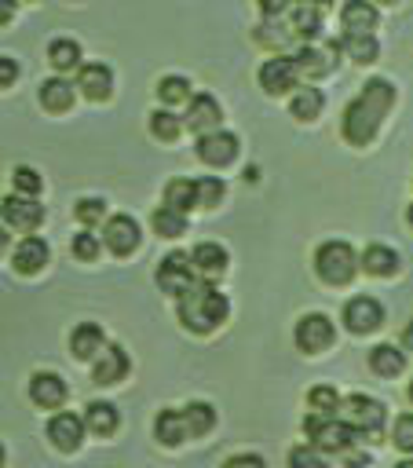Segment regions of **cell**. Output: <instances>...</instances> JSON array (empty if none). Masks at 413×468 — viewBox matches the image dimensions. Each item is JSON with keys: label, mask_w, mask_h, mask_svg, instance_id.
<instances>
[{"label": "cell", "mask_w": 413, "mask_h": 468, "mask_svg": "<svg viewBox=\"0 0 413 468\" xmlns=\"http://www.w3.org/2000/svg\"><path fill=\"white\" fill-rule=\"evenodd\" d=\"M395 102V84L384 80V77H369L362 84V91L344 106V117H340V132L351 146H369L380 132V121L387 117Z\"/></svg>", "instance_id": "1"}, {"label": "cell", "mask_w": 413, "mask_h": 468, "mask_svg": "<svg viewBox=\"0 0 413 468\" xmlns=\"http://www.w3.org/2000/svg\"><path fill=\"white\" fill-rule=\"evenodd\" d=\"M175 311H179L183 329H190V333H212V329H219L227 322L230 303H227V296L212 282H194L179 296V307Z\"/></svg>", "instance_id": "2"}, {"label": "cell", "mask_w": 413, "mask_h": 468, "mask_svg": "<svg viewBox=\"0 0 413 468\" xmlns=\"http://www.w3.org/2000/svg\"><path fill=\"white\" fill-rule=\"evenodd\" d=\"M303 431L322 453H340V457L347 450H355V442L362 439V431L351 420H336V417H325V413H314V410L303 417Z\"/></svg>", "instance_id": "3"}, {"label": "cell", "mask_w": 413, "mask_h": 468, "mask_svg": "<svg viewBox=\"0 0 413 468\" xmlns=\"http://www.w3.org/2000/svg\"><path fill=\"white\" fill-rule=\"evenodd\" d=\"M362 267V256H355V249L344 238H329L314 249V271L325 285H347Z\"/></svg>", "instance_id": "4"}, {"label": "cell", "mask_w": 413, "mask_h": 468, "mask_svg": "<svg viewBox=\"0 0 413 468\" xmlns=\"http://www.w3.org/2000/svg\"><path fill=\"white\" fill-rule=\"evenodd\" d=\"M194 274H197V267H194V256L190 252H168L157 263V271H154L157 289L168 292V296H183L194 285Z\"/></svg>", "instance_id": "5"}, {"label": "cell", "mask_w": 413, "mask_h": 468, "mask_svg": "<svg viewBox=\"0 0 413 468\" xmlns=\"http://www.w3.org/2000/svg\"><path fill=\"white\" fill-rule=\"evenodd\" d=\"M292 340H296V347H300L303 355H322V351L336 340V325H333V318H329V314L311 311V314H303V318L296 322Z\"/></svg>", "instance_id": "6"}, {"label": "cell", "mask_w": 413, "mask_h": 468, "mask_svg": "<svg viewBox=\"0 0 413 468\" xmlns=\"http://www.w3.org/2000/svg\"><path fill=\"white\" fill-rule=\"evenodd\" d=\"M344 420H351L362 435H376V431L384 428L387 413H384V402H380V399L355 391V395L344 399Z\"/></svg>", "instance_id": "7"}, {"label": "cell", "mask_w": 413, "mask_h": 468, "mask_svg": "<svg viewBox=\"0 0 413 468\" xmlns=\"http://www.w3.org/2000/svg\"><path fill=\"white\" fill-rule=\"evenodd\" d=\"M300 80V66H296V55H274L259 66V88L267 95H285L292 91Z\"/></svg>", "instance_id": "8"}, {"label": "cell", "mask_w": 413, "mask_h": 468, "mask_svg": "<svg viewBox=\"0 0 413 468\" xmlns=\"http://www.w3.org/2000/svg\"><path fill=\"white\" fill-rule=\"evenodd\" d=\"M139 241H143V230H139L135 216L117 212V216H110V219L102 223V245H106L110 252L128 256V252H135V249H139Z\"/></svg>", "instance_id": "9"}, {"label": "cell", "mask_w": 413, "mask_h": 468, "mask_svg": "<svg viewBox=\"0 0 413 468\" xmlns=\"http://www.w3.org/2000/svg\"><path fill=\"white\" fill-rule=\"evenodd\" d=\"M197 157L212 168H223L238 157V135L227 132V128H216V132H205L197 135Z\"/></svg>", "instance_id": "10"}, {"label": "cell", "mask_w": 413, "mask_h": 468, "mask_svg": "<svg viewBox=\"0 0 413 468\" xmlns=\"http://www.w3.org/2000/svg\"><path fill=\"white\" fill-rule=\"evenodd\" d=\"M344 325L351 333H373L384 325V303L373 296H351L344 303Z\"/></svg>", "instance_id": "11"}, {"label": "cell", "mask_w": 413, "mask_h": 468, "mask_svg": "<svg viewBox=\"0 0 413 468\" xmlns=\"http://www.w3.org/2000/svg\"><path fill=\"white\" fill-rule=\"evenodd\" d=\"M0 216H4V227H15V230H37L44 223V205H37L29 194L18 197V194H7L4 205H0Z\"/></svg>", "instance_id": "12"}, {"label": "cell", "mask_w": 413, "mask_h": 468, "mask_svg": "<svg viewBox=\"0 0 413 468\" xmlns=\"http://www.w3.org/2000/svg\"><path fill=\"white\" fill-rule=\"evenodd\" d=\"M84 431H88V424H84V417H77V413H55V417L48 420V439H51V446L62 450V453L80 450Z\"/></svg>", "instance_id": "13"}, {"label": "cell", "mask_w": 413, "mask_h": 468, "mask_svg": "<svg viewBox=\"0 0 413 468\" xmlns=\"http://www.w3.org/2000/svg\"><path fill=\"white\" fill-rule=\"evenodd\" d=\"M29 399L40 410H58L66 402V380L58 373H51V369H37L29 377Z\"/></svg>", "instance_id": "14"}, {"label": "cell", "mask_w": 413, "mask_h": 468, "mask_svg": "<svg viewBox=\"0 0 413 468\" xmlns=\"http://www.w3.org/2000/svg\"><path fill=\"white\" fill-rule=\"evenodd\" d=\"M77 88L91 99V102H106L113 95V69L106 62H84L77 69Z\"/></svg>", "instance_id": "15"}, {"label": "cell", "mask_w": 413, "mask_h": 468, "mask_svg": "<svg viewBox=\"0 0 413 468\" xmlns=\"http://www.w3.org/2000/svg\"><path fill=\"white\" fill-rule=\"evenodd\" d=\"M219 117H223V110H219V102H216V95H208V91H197L190 102H186V113H183V121H186V128L190 132H216L219 128Z\"/></svg>", "instance_id": "16"}, {"label": "cell", "mask_w": 413, "mask_h": 468, "mask_svg": "<svg viewBox=\"0 0 413 468\" xmlns=\"http://www.w3.org/2000/svg\"><path fill=\"white\" fill-rule=\"evenodd\" d=\"M48 256H51L48 241L37 238V234H29V238H22V241L15 245V252H11V267H15L18 274H37V271H44Z\"/></svg>", "instance_id": "17"}, {"label": "cell", "mask_w": 413, "mask_h": 468, "mask_svg": "<svg viewBox=\"0 0 413 468\" xmlns=\"http://www.w3.org/2000/svg\"><path fill=\"white\" fill-rule=\"evenodd\" d=\"M124 373H128V355H124V347H121V344H106V347L99 351V358H95V369H91L95 384H117V380H124Z\"/></svg>", "instance_id": "18"}, {"label": "cell", "mask_w": 413, "mask_h": 468, "mask_svg": "<svg viewBox=\"0 0 413 468\" xmlns=\"http://www.w3.org/2000/svg\"><path fill=\"white\" fill-rule=\"evenodd\" d=\"M340 22H344V33H373L376 22H380V15H376V4L373 0H344Z\"/></svg>", "instance_id": "19"}, {"label": "cell", "mask_w": 413, "mask_h": 468, "mask_svg": "<svg viewBox=\"0 0 413 468\" xmlns=\"http://www.w3.org/2000/svg\"><path fill=\"white\" fill-rule=\"evenodd\" d=\"M102 347H106V336H102V325H95V322H80V325L69 333V351H73V358H80V362L95 358Z\"/></svg>", "instance_id": "20"}, {"label": "cell", "mask_w": 413, "mask_h": 468, "mask_svg": "<svg viewBox=\"0 0 413 468\" xmlns=\"http://www.w3.org/2000/svg\"><path fill=\"white\" fill-rule=\"evenodd\" d=\"M285 22H289L292 37L303 40V44H311L322 33V11L318 7H307V4H292V11L285 15Z\"/></svg>", "instance_id": "21"}, {"label": "cell", "mask_w": 413, "mask_h": 468, "mask_svg": "<svg viewBox=\"0 0 413 468\" xmlns=\"http://www.w3.org/2000/svg\"><path fill=\"white\" fill-rule=\"evenodd\" d=\"M73 80H66V77H48V80H40V106L44 110H51V113H66L69 106H73Z\"/></svg>", "instance_id": "22"}, {"label": "cell", "mask_w": 413, "mask_h": 468, "mask_svg": "<svg viewBox=\"0 0 413 468\" xmlns=\"http://www.w3.org/2000/svg\"><path fill=\"white\" fill-rule=\"evenodd\" d=\"M194 267H197V274H205V278H216V274H223L227 271V263H230V256H227V249L219 245V241H201V245H194Z\"/></svg>", "instance_id": "23"}, {"label": "cell", "mask_w": 413, "mask_h": 468, "mask_svg": "<svg viewBox=\"0 0 413 468\" xmlns=\"http://www.w3.org/2000/svg\"><path fill=\"white\" fill-rule=\"evenodd\" d=\"M369 369L380 377H398L406 369V347H395V344L369 347Z\"/></svg>", "instance_id": "24"}, {"label": "cell", "mask_w": 413, "mask_h": 468, "mask_svg": "<svg viewBox=\"0 0 413 468\" xmlns=\"http://www.w3.org/2000/svg\"><path fill=\"white\" fill-rule=\"evenodd\" d=\"M84 424H88V431H91V435H113V431H117V424H121L117 406H113V402H106V399L88 402V410H84Z\"/></svg>", "instance_id": "25"}, {"label": "cell", "mask_w": 413, "mask_h": 468, "mask_svg": "<svg viewBox=\"0 0 413 468\" xmlns=\"http://www.w3.org/2000/svg\"><path fill=\"white\" fill-rule=\"evenodd\" d=\"M362 271L373 278H391L398 271V252L387 245H365L362 252Z\"/></svg>", "instance_id": "26"}, {"label": "cell", "mask_w": 413, "mask_h": 468, "mask_svg": "<svg viewBox=\"0 0 413 468\" xmlns=\"http://www.w3.org/2000/svg\"><path fill=\"white\" fill-rule=\"evenodd\" d=\"M340 51H347V55H351V62L369 66V62H376L380 44H376V37H373V33H344V37H340Z\"/></svg>", "instance_id": "27"}, {"label": "cell", "mask_w": 413, "mask_h": 468, "mask_svg": "<svg viewBox=\"0 0 413 468\" xmlns=\"http://www.w3.org/2000/svg\"><path fill=\"white\" fill-rule=\"evenodd\" d=\"M154 435H157V442H164V446H179L190 431H186V420H183V410H161L157 413V420H154Z\"/></svg>", "instance_id": "28"}, {"label": "cell", "mask_w": 413, "mask_h": 468, "mask_svg": "<svg viewBox=\"0 0 413 468\" xmlns=\"http://www.w3.org/2000/svg\"><path fill=\"white\" fill-rule=\"evenodd\" d=\"M48 62L58 69V73H66V69H80L84 62H80V44L73 40V37H58V40H51L48 44Z\"/></svg>", "instance_id": "29"}, {"label": "cell", "mask_w": 413, "mask_h": 468, "mask_svg": "<svg viewBox=\"0 0 413 468\" xmlns=\"http://www.w3.org/2000/svg\"><path fill=\"white\" fill-rule=\"evenodd\" d=\"M329 55H336L333 44H329V51H322V48H314V44H300L296 66H300V73H307V77H325V73L333 69V58H329Z\"/></svg>", "instance_id": "30"}, {"label": "cell", "mask_w": 413, "mask_h": 468, "mask_svg": "<svg viewBox=\"0 0 413 468\" xmlns=\"http://www.w3.org/2000/svg\"><path fill=\"white\" fill-rule=\"evenodd\" d=\"M256 40H259L263 48H281V44H289V40H296V37H292L285 15H263V22L256 26Z\"/></svg>", "instance_id": "31"}, {"label": "cell", "mask_w": 413, "mask_h": 468, "mask_svg": "<svg viewBox=\"0 0 413 468\" xmlns=\"http://www.w3.org/2000/svg\"><path fill=\"white\" fill-rule=\"evenodd\" d=\"M322 106H325V95L318 88H296V95L289 99V113L296 121H314L322 113Z\"/></svg>", "instance_id": "32"}, {"label": "cell", "mask_w": 413, "mask_h": 468, "mask_svg": "<svg viewBox=\"0 0 413 468\" xmlns=\"http://www.w3.org/2000/svg\"><path fill=\"white\" fill-rule=\"evenodd\" d=\"M150 227H154V234H161V238H179V234H186V212H179V208H172V205H161V208H154Z\"/></svg>", "instance_id": "33"}, {"label": "cell", "mask_w": 413, "mask_h": 468, "mask_svg": "<svg viewBox=\"0 0 413 468\" xmlns=\"http://www.w3.org/2000/svg\"><path fill=\"white\" fill-rule=\"evenodd\" d=\"M164 205H172V208H179V212L197 208V183H194V179H168V186H164Z\"/></svg>", "instance_id": "34"}, {"label": "cell", "mask_w": 413, "mask_h": 468, "mask_svg": "<svg viewBox=\"0 0 413 468\" xmlns=\"http://www.w3.org/2000/svg\"><path fill=\"white\" fill-rule=\"evenodd\" d=\"M183 420H186V431L190 435H208L212 431V424H216V410H212V402H186L183 406Z\"/></svg>", "instance_id": "35"}, {"label": "cell", "mask_w": 413, "mask_h": 468, "mask_svg": "<svg viewBox=\"0 0 413 468\" xmlns=\"http://www.w3.org/2000/svg\"><path fill=\"white\" fill-rule=\"evenodd\" d=\"M183 124H186V121H183V117H175L172 110H161V106H157V110L150 113V135H154V139H161V143H175V139H179V132H183Z\"/></svg>", "instance_id": "36"}, {"label": "cell", "mask_w": 413, "mask_h": 468, "mask_svg": "<svg viewBox=\"0 0 413 468\" xmlns=\"http://www.w3.org/2000/svg\"><path fill=\"white\" fill-rule=\"evenodd\" d=\"M157 99L164 102V106H175V102H190L194 95H190V80L186 77H179V73H168V77H161L157 80Z\"/></svg>", "instance_id": "37"}, {"label": "cell", "mask_w": 413, "mask_h": 468, "mask_svg": "<svg viewBox=\"0 0 413 468\" xmlns=\"http://www.w3.org/2000/svg\"><path fill=\"white\" fill-rule=\"evenodd\" d=\"M307 402H311L314 413H325V417H336V410H344V399H340L336 388H329V384H314V388L307 391Z\"/></svg>", "instance_id": "38"}, {"label": "cell", "mask_w": 413, "mask_h": 468, "mask_svg": "<svg viewBox=\"0 0 413 468\" xmlns=\"http://www.w3.org/2000/svg\"><path fill=\"white\" fill-rule=\"evenodd\" d=\"M194 183H197V208H216L223 201V194H227V183L219 176H201Z\"/></svg>", "instance_id": "39"}, {"label": "cell", "mask_w": 413, "mask_h": 468, "mask_svg": "<svg viewBox=\"0 0 413 468\" xmlns=\"http://www.w3.org/2000/svg\"><path fill=\"white\" fill-rule=\"evenodd\" d=\"M73 216H77L80 227L102 223V216H106V201H102V197H80V201L73 205Z\"/></svg>", "instance_id": "40"}, {"label": "cell", "mask_w": 413, "mask_h": 468, "mask_svg": "<svg viewBox=\"0 0 413 468\" xmlns=\"http://www.w3.org/2000/svg\"><path fill=\"white\" fill-rule=\"evenodd\" d=\"M289 468H325V457H322V450L311 442H303V446H292L289 450Z\"/></svg>", "instance_id": "41"}, {"label": "cell", "mask_w": 413, "mask_h": 468, "mask_svg": "<svg viewBox=\"0 0 413 468\" xmlns=\"http://www.w3.org/2000/svg\"><path fill=\"white\" fill-rule=\"evenodd\" d=\"M391 442L402 450V453H413V413H398L395 424H391Z\"/></svg>", "instance_id": "42"}, {"label": "cell", "mask_w": 413, "mask_h": 468, "mask_svg": "<svg viewBox=\"0 0 413 468\" xmlns=\"http://www.w3.org/2000/svg\"><path fill=\"white\" fill-rule=\"evenodd\" d=\"M11 179H15V186L22 190V194H40V186H44V179H40V172L37 168H29V165H15V172H11Z\"/></svg>", "instance_id": "43"}, {"label": "cell", "mask_w": 413, "mask_h": 468, "mask_svg": "<svg viewBox=\"0 0 413 468\" xmlns=\"http://www.w3.org/2000/svg\"><path fill=\"white\" fill-rule=\"evenodd\" d=\"M69 252H73L77 260H95V256H99V238H95L91 230H80V234H73Z\"/></svg>", "instance_id": "44"}, {"label": "cell", "mask_w": 413, "mask_h": 468, "mask_svg": "<svg viewBox=\"0 0 413 468\" xmlns=\"http://www.w3.org/2000/svg\"><path fill=\"white\" fill-rule=\"evenodd\" d=\"M223 468H267V461L259 453H234L223 461Z\"/></svg>", "instance_id": "45"}, {"label": "cell", "mask_w": 413, "mask_h": 468, "mask_svg": "<svg viewBox=\"0 0 413 468\" xmlns=\"http://www.w3.org/2000/svg\"><path fill=\"white\" fill-rule=\"evenodd\" d=\"M15 77H18V62H15L11 55H4V58H0V84H4V88H11V84H15Z\"/></svg>", "instance_id": "46"}, {"label": "cell", "mask_w": 413, "mask_h": 468, "mask_svg": "<svg viewBox=\"0 0 413 468\" xmlns=\"http://www.w3.org/2000/svg\"><path fill=\"white\" fill-rule=\"evenodd\" d=\"M263 15H289L292 11V0H259Z\"/></svg>", "instance_id": "47"}, {"label": "cell", "mask_w": 413, "mask_h": 468, "mask_svg": "<svg viewBox=\"0 0 413 468\" xmlns=\"http://www.w3.org/2000/svg\"><path fill=\"white\" fill-rule=\"evenodd\" d=\"M344 464H347V468H369V453L347 450V453H344Z\"/></svg>", "instance_id": "48"}, {"label": "cell", "mask_w": 413, "mask_h": 468, "mask_svg": "<svg viewBox=\"0 0 413 468\" xmlns=\"http://www.w3.org/2000/svg\"><path fill=\"white\" fill-rule=\"evenodd\" d=\"M292 4H307V7H318V11H329L333 0H292Z\"/></svg>", "instance_id": "49"}, {"label": "cell", "mask_w": 413, "mask_h": 468, "mask_svg": "<svg viewBox=\"0 0 413 468\" xmlns=\"http://www.w3.org/2000/svg\"><path fill=\"white\" fill-rule=\"evenodd\" d=\"M402 347H406V351H413V322H409V325H406V333H402Z\"/></svg>", "instance_id": "50"}, {"label": "cell", "mask_w": 413, "mask_h": 468, "mask_svg": "<svg viewBox=\"0 0 413 468\" xmlns=\"http://www.w3.org/2000/svg\"><path fill=\"white\" fill-rule=\"evenodd\" d=\"M4 22H11V0H4Z\"/></svg>", "instance_id": "51"}, {"label": "cell", "mask_w": 413, "mask_h": 468, "mask_svg": "<svg viewBox=\"0 0 413 468\" xmlns=\"http://www.w3.org/2000/svg\"><path fill=\"white\" fill-rule=\"evenodd\" d=\"M395 468H413V457H406V461H398Z\"/></svg>", "instance_id": "52"}, {"label": "cell", "mask_w": 413, "mask_h": 468, "mask_svg": "<svg viewBox=\"0 0 413 468\" xmlns=\"http://www.w3.org/2000/svg\"><path fill=\"white\" fill-rule=\"evenodd\" d=\"M406 223H409V227H413V205H409V208H406Z\"/></svg>", "instance_id": "53"}, {"label": "cell", "mask_w": 413, "mask_h": 468, "mask_svg": "<svg viewBox=\"0 0 413 468\" xmlns=\"http://www.w3.org/2000/svg\"><path fill=\"white\" fill-rule=\"evenodd\" d=\"M373 4H398V0H373Z\"/></svg>", "instance_id": "54"}, {"label": "cell", "mask_w": 413, "mask_h": 468, "mask_svg": "<svg viewBox=\"0 0 413 468\" xmlns=\"http://www.w3.org/2000/svg\"><path fill=\"white\" fill-rule=\"evenodd\" d=\"M409 399H413V380H409Z\"/></svg>", "instance_id": "55"}]
</instances>
